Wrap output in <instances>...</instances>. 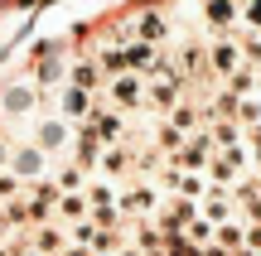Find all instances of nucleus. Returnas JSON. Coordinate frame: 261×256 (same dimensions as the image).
Here are the masks:
<instances>
[{
    "label": "nucleus",
    "instance_id": "1",
    "mask_svg": "<svg viewBox=\"0 0 261 256\" xmlns=\"http://www.w3.org/2000/svg\"><path fill=\"white\" fill-rule=\"evenodd\" d=\"M160 203H165V193H160V184H116V208H121V218L140 222V218H155Z\"/></svg>",
    "mask_w": 261,
    "mask_h": 256
},
{
    "label": "nucleus",
    "instance_id": "2",
    "mask_svg": "<svg viewBox=\"0 0 261 256\" xmlns=\"http://www.w3.org/2000/svg\"><path fill=\"white\" fill-rule=\"evenodd\" d=\"M102 97L116 106V111L136 116V111H145V77L140 73H116V77L102 82Z\"/></svg>",
    "mask_w": 261,
    "mask_h": 256
},
{
    "label": "nucleus",
    "instance_id": "3",
    "mask_svg": "<svg viewBox=\"0 0 261 256\" xmlns=\"http://www.w3.org/2000/svg\"><path fill=\"white\" fill-rule=\"evenodd\" d=\"M83 193H87V218H92V222H102V227H116V222H121V208H116V184H112V179L92 174Z\"/></svg>",
    "mask_w": 261,
    "mask_h": 256
},
{
    "label": "nucleus",
    "instance_id": "4",
    "mask_svg": "<svg viewBox=\"0 0 261 256\" xmlns=\"http://www.w3.org/2000/svg\"><path fill=\"white\" fill-rule=\"evenodd\" d=\"M242 68V48H237V34H208V73L223 82L227 73Z\"/></svg>",
    "mask_w": 261,
    "mask_h": 256
},
{
    "label": "nucleus",
    "instance_id": "5",
    "mask_svg": "<svg viewBox=\"0 0 261 256\" xmlns=\"http://www.w3.org/2000/svg\"><path fill=\"white\" fill-rule=\"evenodd\" d=\"M169 160L179 164V169H194V174H203L208 169V160H213V131H194V135H184V145H179Z\"/></svg>",
    "mask_w": 261,
    "mask_h": 256
},
{
    "label": "nucleus",
    "instance_id": "6",
    "mask_svg": "<svg viewBox=\"0 0 261 256\" xmlns=\"http://www.w3.org/2000/svg\"><path fill=\"white\" fill-rule=\"evenodd\" d=\"M130 169H136V140L126 135V140H116V145H102L92 174H102V179H126Z\"/></svg>",
    "mask_w": 261,
    "mask_h": 256
},
{
    "label": "nucleus",
    "instance_id": "7",
    "mask_svg": "<svg viewBox=\"0 0 261 256\" xmlns=\"http://www.w3.org/2000/svg\"><path fill=\"white\" fill-rule=\"evenodd\" d=\"M184 77L179 73H155V77H145V106H155V111H169V106H179L184 102Z\"/></svg>",
    "mask_w": 261,
    "mask_h": 256
},
{
    "label": "nucleus",
    "instance_id": "8",
    "mask_svg": "<svg viewBox=\"0 0 261 256\" xmlns=\"http://www.w3.org/2000/svg\"><path fill=\"white\" fill-rule=\"evenodd\" d=\"M92 106H97V92H83V87H73V82L58 87V116H63L68 126H83L87 116H92Z\"/></svg>",
    "mask_w": 261,
    "mask_h": 256
},
{
    "label": "nucleus",
    "instance_id": "9",
    "mask_svg": "<svg viewBox=\"0 0 261 256\" xmlns=\"http://www.w3.org/2000/svg\"><path fill=\"white\" fill-rule=\"evenodd\" d=\"M10 174H15L19 184H34V179H44L48 174V155L39 150V145H19L15 155H10V164H5Z\"/></svg>",
    "mask_w": 261,
    "mask_h": 256
},
{
    "label": "nucleus",
    "instance_id": "10",
    "mask_svg": "<svg viewBox=\"0 0 261 256\" xmlns=\"http://www.w3.org/2000/svg\"><path fill=\"white\" fill-rule=\"evenodd\" d=\"M130 34L145 39V44H155V48H165L174 29H169V15H165V10H140V15L130 19Z\"/></svg>",
    "mask_w": 261,
    "mask_h": 256
},
{
    "label": "nucleus",
    "instance_id": "11",
    "mask_svg": "<svg viewBox=\"0 0 261 256\" xmlns=\"http://www.w3.org/2000/svg\"><path fill=\"white\" fill-rule=\"evenodd\" d=\"M198 218L203 222H227V218H237V198H232V189H208L203 198H198Z\"/></svg>",
    "mask_w": 261,
    "mask_h": 256
},
{
    "label": "nucleus",
    "instance_id": "12",
    "mask_svg": "<svg viewBox=\"0 0 261 256\" xmlns=\"http://www.w3.org/2000/svg\"><path fill=\"white\" fill-rule=\"evenodd\" d=\"M203 24H208V34H232L242 24L237 0H203Z\"/></svg>",
    "mask_w": 261,
    "mask_h": 256
},
{
    "label": "nucleus",
    "instance_id": "13",
    "mask_svg": "<svg viewBox=\"0 0 261 256\" xmlns=\"http://www.w3.org/2000/svg\"><path fill=\"white\" fill-rule=\"evenodd\" d=\"M29 251H39V256H63V251H68V232L58 227V222H34Z\"/></svg>",
    "mask_w": 261,
    "mask_h": 256
},
{
    "label": "nucleus",
    "instance_id": "14",
    "mask_svg": "<svg viewBox=\"0 0 261 256\" xmlns=\"http://www.w3.org/2000/svg\"><path fill=\"white\" fill-rule=\"evenodd\" d=\"M83 218H87V193H83V189L58 193V203H54V222H58V227H68V222H83Z\"/></svg>",
    "mask_w": 261,
    "mask_h": 256
},
{
    "label": "nucleus",
    "instance_id": "15",
    "mask_svg": "<svg viewBox=\"0 0 261 256\" xmlns=\"http://www.w3.org/2000/svg\"><path fill=\"white\" fill-rule=\"evenodd\" d=\"M247 237H252V222L247 218H227V222H218V251H242L247 247Z\"/></svg>",
    "mask_w": 261,
    "mask_h": 256
},
{
    "label": "nucleus",
    "instance_id": "16",
    "mask_svg": "<svg viewBox=\"0 0 261 256\" xmlns=\"http://www.w3.org/2000/svg\"><path fill=\"white\" fill-rule=\"evenodd\" d=\"M218 87H223V97H232V102H242V97H256V68H247V63H242L237 73H227Z\"/></svg>",
    "mask_w": 261,
    "mask_h": 256
},
{
    "label": "nucleus",
    "instance_id": "17",
    "mask_svg": "<svg viewBox=\"0 0 261 256\" xmlns=\"http://www.w3.org/2000/svg\"><path fill=\"white\" fill-rule=\"evenodd\" d=\"M63 145H73V126L58 116V121H48L44 131H39V150H44V155H54V150H63Z\"/></svg>",
    "mask_w": 261,
    "mask_h": 256
},
{
    "label": "nucleus",
    "instance_id": "18",
    "mask_svg": "<svg viewBox=\"0 0 261 256\" xmlns=\"http://www.w3.org/2000/svg\"><path fill=\"white\" fill-rule=\"evenodd\" d=\"M68 82L83 87V92H97V87H102V68H97V58H77L73 73H68Z\"/></svg>",
    "mask_w": 261,
    "mask_h": 256
},
{
    "label": "nucleus",
    "instance_id": "19",
    "mask_svg": "<svg viewBox=\"0 0 261 256\" xmlns=\"http://www.w3.org/2000/svg\"><path fill=\"white\" fill-rule=\"evenodd\" d=\"M184 242H189L194 251H213V247H218V227H213V222H203V218H194V222L184 227Z\"/></svg>",
    "mask_w": 261,
    "mask_h": 256
},
{
    "label": "nucleus",
    "instance_id": "20",
    "mask_svg": "<svg viewBox=\"0 0 261 256\" xmlns=\"http://www.w3.org/2000/svg\"><path fill=\"white\" fill-rule=\"evenodd\" d=\"M87 179H92V174L83 169V164H73V160H63L54 169V184H58V193H68V189H87Z\"/></svg>",
    "mask_w": 261,
    "mask_h": 256
},
{
    "label": "nucleus",
    "instance_id": "21",
    "mask_svg": "<svg viewBox=\"0 0 261 256\" xmlns=\"http://www.w3.org/2000/svg\"><path fill=\"white\" fill-rule=\"evenodd\" d=\"M232 121L242 126V131L261 126V92H256V97H242V102H232Z\"/></svg>",
    "mask_w": 261,
    "mask_h": 256
},
{
    "label": "nucleus",
    "instance_id": "22",
    "mask_svg": "<svg viewBox=\"0 0 261 256\" xmlns=\"http://www.w3.org/2000/svg\"><path fill=\"white\" fill-rule=\"evenodd\" d=\"M29 106H34V87H10V92H5V111L10 116L29 111Z\"/></svg>",
    "mask_w": 261,
    "mask_h": 256
},
{
    "label": "nucleus",
    "instance_id": "23",
    "mask_svg": "<svg viewBox=\"0 0 261 256\" xmlns=\"http://www.w3.org/2000/svg\"><path fill=\"white\" fill-rule=\"evenodd\" d=\"M19 193H24V184H19L10 169H0V208H5V203H15Z\"/></svg>",
    "mask_w": 261,
    "mask_h": 256
},
{
    "label": "nucleus",
    "instance_id": "24",
    "mask_svg": "<svg viewBox=\"0 0 261 256\" xmlns=\"http://www.w3.org/2000/svg\"><path fill=\"white\" fill-rule=\"evenodd\" d=\"M237 15H242V29H261V0H237Z\"/></svg>",
    "mask_w": 261,
    "mask_h": 256
},
{
    "label": "nucleus",
    "instance_id": "25",
    "mask_svg": "<svg viewBox=\"0 0 261 256\" xmlns=\"http://www.w3.org/2000/svg\"><path fill=\"white\" fill-rule=\"evenodd\" d=\"M58 77H63V63H58V58H44V68H39V82H58Z\"/></svg>",
    "mask_w": 261,
    "mask_h": 256
},
{
    "label": "nucleus",
    "instance_id": "26",
    "mask_svg": "<svg viewBox=\"0 0 261 256\" xmlns=\"http://www.w3.org/2000/svg\"><path fill=\"white\" fill-rule=\"evenodd\" d=\"M5 232H10V222H5V208H0V237H5Z\"/></svg>",
    "mask_w": 261,
    "mask_h": 256
},
{
    "label": "nucleus",
    "instance_id": "27",
    "mask_svg": "<svg viewBox=\"0 0 261 256\" xmlns=\"http://www.w3.org/2000/svg\"><path fill=\"white\" fill-rule=\"evenodd\" d=\"M232 256H261V251H252V247H242V251H232Z\"/></svg>",
    "mask_w": 261,
    "mask_h": 256
},
{
    "label": "nucleus",
    "instance_id": "28",
    "mask_svg": "<svg viewBox=\"0 0 261 256\" xmlns=\"http://www.w3.org/2000/svg\"><path fill=\"white\" fill-rule=\"evenodd\" d=\"M5 164H10V155H5V145H0V169H5Z\"/></svg>",
    "mask_w": 261,
    "mask_h": 256
},
{
    "label": "nucleus",
    "instance_id": "29",
    "mask_svg": "<svg viewBox=\"0 0 261 256\" xmlns=\"http://www.w3.org/2000/svg\"><path fill=\"white\" fill-rule=\"evenodd\" d=\"M0 256H10V247H5V242H0Z\"/></svg>",
    "mask_w": 261,
    "mask_h": 256
},
{
    "label": "nucleus",
    "instance_id": "30",
    "mask_svg": "<svg viewBox=\"0 0 261 256\" xmlns=\"http://www.w3.org/2000/svg\"><path fill=\"white\" fill-rule=\"evenodd\" d=\"M256 92H261V68H256Z\"/></svg>",
    "mask_w": 261,
    "mask_h": 256
},
{
    "label": "nucleus",
    "instance_id": "31",
    "mask_svg": "<svg viewBox=\"0 0 261 256\" xmlns=\"http://www.w3.org/2000/svg\"><path fill=\"white\" fill-rule=\"evenodd\" d=\"M256 34H261V29H256Z\"/></svg>",
    "mask_w": 261,
    "mask_h": 256
}]
</instances>
